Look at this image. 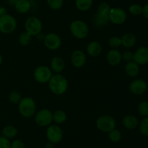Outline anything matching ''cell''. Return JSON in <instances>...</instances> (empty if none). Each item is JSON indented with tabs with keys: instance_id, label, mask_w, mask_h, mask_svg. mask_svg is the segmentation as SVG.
<instances>
[{
	"instance_id": "7",
	"label": "cell",
	"mask_w": 148,
	"mask_h": 148,
	"mask_svg": "<svg viewBox=\"0 0 148 148\" xmlns=\"http://www.w3.org/2000/svg\"><path fill=\"white\" fill-rule=\"evenodd\" d=\"M35 121L41 127L50 126L53 121V113L49 109H41L35 115Z\"/></svg>"
},
{
	"instance_id": "34",
	"label": "cell",
	"mask_w": 148,
	"mask_h": 148,
	"mask_svg": "<svg viewBox=\"0 0 148 148\" xmlns=\"http://www.w3.org/2000/svg\"><path fill=\"white\" fill-rule=\"evenodd\" d=\"M130 12L134 15H139L143 13V7L140 4H132L130 7Z\"/></svg>"
},
{
	"instance_id": "25",
	"label": "cell",
	"mask_w": 148,
	"mask_h": 148,
	"mask_svg": "<svg viewBox=\"0 0 148 148\" xmlns=\"http://www.w3.org/2000/svg\"><path fill=\"white\" fill-rule=\"evenodd\" d=\"M76 7L80 11H87L92 5V0H76Z\"/></svg>"
},
{
	"instance_id": "27",
	"label": "cell",
	"mask_w": 148,
	"mask_h": 148,
	"mask_svg": "<svg viewBox=\"0 0 148 148\" xmlns=\"http://www.w3.org/2000/svg\"><path fill=\"white\" fill-rule=\"evenodd\" d=\"M108 137L111 142L116 143L119 142L121 139V133L119 130L116 129H114L108 132Z\"/></svg>"
},
{
	"instance_id": "16",
	"label": "cell",
	"mask_w": 148,
	"mask_h": 148,
	"mask_svg": "<svg viewBox=\"0 0 148 148\" xmlns=\"http://www.w3.org/2000/svg\"><path fill=\"white\" fill-rule=\"evenodd\" d=\"M65 67V62L60 57H54L51 59L50 62V68L56 73L62 72Z\"/></svg>"
},
{
	"instance_id": "17",
	"label": "cell",
	"mask_w": 148,
	"mask_h": 148,
	"mask_svg": "<svg viewBox=\"0 0 148 148\" xmlns=\"http://www.w3.org/2000/svg\"><path fill=\"white\" fill-rule=\"evenodd\" d=\"M102 51V46L98 41H91L87 46V52L91 57H97L101 54Z\"/></svg>"
},
{
	"instance_id": "23",
	"label": "cell",
	"mask_w": 148,
	"mask_h": 148,
	"mask_svg": "<svg viewBox=\"0 0 148 148\" xmlns=\"http://www.w3.org/2000/svg\"><path fill=\"white\" fill-rule=\"evenodd\" d=\"M67 116L66 113L62 110H58L53 113V121L57 124H62L66 120Z\"/></svg>"
},
{
	"instance_id": "18",
	"label": "cell",
	"mask_w": 148,
	"mask_h": 148,
	"mask_svg": "<svg viewBox=\"0 0 148 148\" xmlns=\"http://www.w3.org/2000/svg\"><path fill=\"white\" fill-rule=\"evenodd\" d=\"M122 123L124 125V126L127 129H134L135 128L137 127L138 126V119L137 117H135L134 115H126L125 117L123 118Z\"/></svg>"
},
{
	"instance_id": "39",
	"label": "cell",
	"mask_w": 148,
	"mask_h": 148,
	"mask_svg": "<svg viewBox=\"0 0 148 148\" xmlns=\"http://www.w3.org/2000/svg\"><path fill=\"white\" fill-rule=\"evenodd\" d=\"M19 0H7V2L10 4H11V5H15V4Z\"/></svg>"
},
{
	"instance_id": "38",
	"label": "cell",
	"mask_w": 148,
	"mask_h": 148,
	"mask_svg": "<svg viewBox=\"0 0 148 148\" xmlns=\"http://www.w3.org/2000/svg\"><path fill=\"white\" fill-rule=\"evenodd\" d=\"M143 14L145 17L148 19V4L145 5L144 7H143Z\"/></svg>"
},
{
	"instance_id": "6",
	"label": "cell",
	"mask_w": 148,
	"mask_h": 148,
	"mask_svg": "<svg viewBox=\"0 0 148 148\" xmlns=\"http://www.w3.org/2000/svg\"><path fill=\"white\" fill-rule=\"evenodd\" d=\"M42 26L41 21L34 16L28 17L25 23V31L30 33L32 36H36L41 33Z\"/></svg>"
},
{
	"instance_id": "24",
	"label": "cell",
	"mask_w": 148,
	"mask_h": 148,
	"mask_svg": "<svg viewBox=\"0 0 148 148\" xmlns=\"http://www.w3.org/2000/svg\"><path fill=\"white\" fill-rule=\"evenodd\" d=\"M2 136L7 139L14 138L17 133V128L13 126H7L2 129Z\"/></svg>"
},
{
	"instance_id": "37",
	"label": "cell",
	"mask_w": 148,
	"mask_h": 148,
	"mask_svg": "<svg viewBox=\"0 0 148 148\" xmlns=\"http://www.w3.org/2000/svg\"><path fill=\"white\" fill-rule=\"evenodd\" d=\"M11 148H25V147L24 143L22 141L18 140H14L11 143Z\"/></svg>"
},
{
	"instance_id": "19",
	"label": "cell",
	"mask_w": 148,
	"mask_h": 148,
	"mask_svg": "<svg viewBox=\"0 0 148 148\" xmlns=\"http://www.w3.org/2000/svg\"><path fill=\"white\" fill-rule=\"evenodd\" d=\"M125 72L130 77L137 76L140 72V67L134 61L129 62L125 65Z\"/></svg>"
},
{
	"instance_id": "12",
	"label": "cell",
	"mask_w": 148,
	"mask_h": 148,
	"mask_svg": "<svg viewBox=\"0 0 148 148\" xmlns=\"http://www.w3.org/2000/svg\"><path fill=\"white\" fill-rule=\"evenodd\" d=\"M147 89V83L142 79H136L132 81L130 84V90L135 95L144 94Z\"/></svg>"
},
{
	"instance_id": "11",
	"label": "cell",
	"mask_w": 148,
	"mask_h": 148,
	"mask_svg": "<svg viewBox=\"0 0 148 148\" xmlns=\"http://www.w3.org/2000/svg\"><path fill=\"white\" fill-rule=\"evenodd\" d=\"M108 19L115 25L123 24L127 20V13L121 8H112L108 14Z\"/></svg>"
},
{
	"instance_id": "10",
	"label": "cell",
	"mask_w": 148,
	"mask_h": 148,
	"mask_svg": "<svg viewBox=\"0 0 148 148\" xmlns=\"http://www.w3.org/2000/svg\"><path fill=\"white\" fill-rule=\"evenodd\" d=\"M46 137L51 143H59L63 137L62 129L57 125H50L46 130Z\"/></svg>"
},
{
	"instance_id": "15",
	"label": "cell",
	"mask_w": 148,
	"mask_h": 148,
	"mask_svg": "<svg viewBox=\"0 0 148 148\" xmlns=\"http://www.w3.org/2000/svg\"><path fill=\"white\" fill-rule=\"evenodd\" d=\"M106 59L111 65L116 66L121 63V59H122L121 52L116 49H111L107 53Z\"/></svg>"
},
{
	"instance_id": "41",
	"label": "cell",
	"mask_w": 148,
	"mask_h": 148,
	"mask_svg": "<svg viewBox=\"0 0 148 148\" xmlns=\"http://www.w3.org/2000/svg\"><path fill=\"white\" fill-rule=\"evenodd\" d=\"M52 144H53V143H51V142H49V143L46 144V148H52V147H53V145H52Z\"/></svg>"
},
{
	"instance_id": "40",
	"label": "cell",
	"mask_w": 148,
	"mask_h": 148,
	"mask_svg": "<svg viewBox=\"0 0 148 148\" xmlns=\"http://www.w3.org/2000/svg\"><path fill=\"white\" fill-rule=\"evenodd\" d=\"M6 13V10L5 8H4V7H0V16H1L2 15L5 14Z\"/></svg>"
},
{
	"instance_id": "14",
	"label": "cell",
	"mask_w": 148,
	"mask_h": 148,
	"mask_svg": "<svg viewBox=\"0 0 148 148\" xmlns=\"http://www.w3.org/2000/svg\"><path fill=\"white\" fill-rule=\"evenodd\" d=\"M133 60L138 65H145L148 62V48L140 47L134 54Z\"/></svg>"
},
{
	"instance_id": "3",
	"label": "cell",
	"mask_w": 148,
	"mask_h": 148,
	"mask_svg": "<svg viewBox=\"0 0 148 148\" xmlns=\"http://www.w3.org/2000/svg\"><path fill=\"white\" fill-rule=\"evenodd\" d=\"M70 31L75 38L78 39H83L89 33V28L84 21L76 20L70 24Z\"/></svg>"
},
{
	"instance_id": "21",
	"label": "cell",
	"mask_w": 148,
	"mask_h": 148,
	"mask_svg": "<svg viewBox=\"0 0 148 148\" xmlns=\"http://www.w3.org/2000/svg\"><path fill=\"white\" fill-rule=\"evenodd\" d=\"M14 7L19 13L25 14L30 10L31 4L28 0H19L14 5Z\"/></svg>"
},
{
	"instance_id": "9",
	"label": "cell",
	"mask_w": 148,
	"mask_h": 148,
	"mask_svg": "<svg viewBox=\"0 0 148 148\" xmlns=\"http://www.w3.org/2000/svg\"><path fill=\"white\" fill-rule=\"evenodd\" d=\"M43 43L46 47L50 50H56L62 45V39L56 33H49L44 36Z\"/></svg>"
},
{
	"instance_id": "26",
	"label": "cell",
	"mask_w": 148,
	"mask_h": 148,
	"mask_svg": "<svg viewBox=\"0 0 148 148\" xmlns=\"http://www.w3.org/2000/svg\"><path fill=\"white\" fill-rule=\"evenodd\" d=\"M19 43L23 46H28L32 41V36L27 32H23L19 36Z\"/></svg>"
},
{
	"instance_id": "4",
	"label": "cell",
	"mask_w": 148,
	"mask_h": 148,
	"mask_svg": "<svg viewBox=\"0 0 148 148\" xmlns=\"http://www.w3.org/2000/svg\"><path fill=\"white\" fill-rule=\"evenodd\" d=\"M17 28V20L11 15L5 13L0 16V31L3 33H11Z\"/></svg>"
},
{
	"instance_id": "35",
	"label": "cell",
	"mask_w": 148,
	"mask_h": 148,
	"mask_svg": "<svg viewBox=\"0 0 148 148\" xmlns=\"http://www.w3.org/2000/svg\"><path fill=\"white\" fill-rule=\"evenodd\" d=\"M0 148H11V142L9 139L3 136H0Z\"/></svg>"
},
{
	"instance_id": "1",
	"label": "cell",
	"mask_w": 148,
	"mask_h": 148,
	"mask_svg": "<svg viewBox=\"0 0 148 148\" xmlns=\"http://www.w3.org/2000/svg\"><path fill=\"white\" fill-rule=\"evenodd\" d=\"M49 86L53 94L62 95L67 91L68 81L64 75L56 73L52 75L49 80Z\"/></svg>"
},
{
	"instance_id": "33",
	"label": "cell",
	"mask_w": 148,
	"mask_h": 148,
	"mask_svg": "<svg viewBox=\"0 0 148 148\" xmlns=\"http://www.w3.org/2000/svg\"><path fill=\"white\" fill-rule=\"evenodd\" d=\"M140 131L142 134L148 136V116L145 118L140 123Z\"/></svg>"
},
{
	"instance_id": "20",
	"label": "cell",
	"mask_w": 148,
	"mask_h": 148,
	"mask_svg": "<svg viewBox=\"0 0 148 148\" xmlns=\"http://www.w3.org/2000/svg\"><path fill=\"white\" fill-rule=\"evenodd\" d=\"M121 39V45L126 48H131L134 46L136 44V36L133 33H125L122 37Z\"/></svg>"
},
{
	"instance_id": "30",
	"label": "cell",
	"mask_w": 148,
	"mask_h": 148,
	"mask_svg": "<svg viewBox=\"0 0 148 148\" xmlns=\"http://www.w3.org/2000/svg\"><path fill=\"white\" fill-rule=\"evenodd\" d=\"M22 100L21 94L17 91H12L9 95V100L12 104H19L20 100Z\"/></svg>"
},
{
	"instance_id": "31",
	"label": "cell",
	"mask_w": 148,
	"mask_h": 148,
	"mask_svg": "<svg viewBox=\"0 0 148 148\" xmlns=\"http://www.w3.org/2000/svg\"><path fill=\"white\" fill-rule=\"evenodd\" d=\"M138 112L141 115L147 117L148 116V102L143 101L138 105Z\"/></svg>"
},
{
	"instance_id": "43",
	"label": "cell",
	"mask_w": 148,
	"mask_h": 148,
	"mask_svg": "<svg viewBox=\"0 0 148 148\" xmlns=\"http://www.w3.org/2000/svg\"><path fill=\"white\" fill-rule=\"evenodd\" d=\"M114 1H115V0H114Z\"/></svg>"
},
{
	"instance_id": "29",
	"label": "cell",
	"mask_w": 148,
	"mask_h": 148,
	"mask_svg": "<svg viewBox=\"0 0 148 148\" xmlns=\"http://www.w3.org/2000/svg\"><path fill=\"white\" fill-rule=\"evenodd\" d=\"M63 3V0H47L49 7L53 10H58L62 8Z\"/></svg>"
},
{
	"instance_id": "5",
	"label": "cell",
	"mask_w": 148,
	"mask_h": 148,
	"mask_svg": "<svg viewBox=\"0 0 148 148\" xmlns=\"http://www.w3.org/2000/svg\"><path fill=\"white\" fill-rule=\"evenodd\" d=\"M96 126L103 132H109L116 127V120L109 115H102L96 120Z\"/></svg>"
},
{
	"instance_id": "8",
	"label": "cell",
	"mask_w": 148,
	"mask_h": 148,
	"mask_svg": "<svg viewBox=\"0 0 148 148\" xmlns=\"http://www.w3.org/2000/svg\"><path fill=\"white\" fill-rule=\"evenodd\" d=\"M52 75H53L51 68L45 65H40L37 67L33 73L35 80L40 84L49 82Z\"/></svg>"
},
{
	"instance_id": "32",
	"label": "cell",
	"mask_w": 148,
	"mask_h": 148,
	"mask_svg": "<svg viewBox=\"0 0 148 148\" xmlns=\"http://www.w3.org/2000/svg\"><path fill=\"white\" fill-rule=\"evenodd\" d=\"M108 45L113 49H116L121 45V39L119 36H112L108 41Z\"/></svg>"
},
{
	"instance_id": "36",
	"label": "cell",
	"mask_w": 148,
	"mask_h": 148,
	"mask_svg": "<svg viewBox=\"0 0 148 148\" xmlns=\"http://www.w3.org/2000/svg\"><path fill=\"white\" fill-rule=\"evenodd\" d=\"M121 58L123 60L127 62H132L134 59V54L130 51H127V52H124L123 55H121Z\"/></svg>"
},
{
	"instance_id": "22",
	"label": "cell",
	"mask_w": 148,
	"mask_h": 148,
	"mask_svg": "<svg viewBox=\"0 0 148 148\" xmlns=\"http://www.w3.org/2000/svg\"><path fill=\"white\" fill-rule=\"evenodd\" d=\"M109 22L108 16L102 15L98 14V12L95 13L93 17V23L96 27L101 28L106 26Z\"/></svg>"
},
{
	"instance_id": "2",
	"label": "cell",
	"mask_w": 148,
	"mask_h": 148,
	"mask_svg": "<svg viewBox=\"0 0 148 148\" xmlns=\"http://www.w3.org/2000/svg\"><path fill=\"white\" fill-rule=\"evenodd\" d=\"M18 104L19 112L23 117L30 118L36 113V104L34 100L31 97H23Z\"/></svg>"
},
{
	"instance_id": "42",
	"label": "cell",
	"mask_w": 148,
	"mask_h": 148,
	"mask_svg": "<svg viewBox=\"0 0 148 148\" xmlns=\"http://www.w3.org/2000/svg\"><path fill=\"white\" fill-rule=\"evenodd\" d=\"M2 60H3V59H2V56H1V54H0V65H1V64L2 63Z\"/></svg>"
},
{
	"instance_id": "28",
	"label": "cell",
	"mask_w": 148,
	"mask_h": 148,
	"mask_svg": "<svg viewBox=\"0 0 148 148\" xmlns=\"http://www.w3.org/2000/svg\"><path fill=\"white\" fill-rule=\"evenodd\" d=\"M111 7H110L109 4L106 2H102L100 4L98 8V13L100 15L105 16H108V14L111 10Z\"/></svg>"
},
{
	"instance_id": "13",
	"label": "cell",
	"mask_w": 148,
	"mask_h": 148,
	"mask_svg": "<svg viewBox=\"0 0 148 148\" xmlns=\"http://www.w3.org/2000/svg\"><path fill=\"white\" fill-rule=\"evenodd\" d=\"M71 62L75 68H79L83 66L86 62V55L82 50H75L71 55Z\"/></svg>"
}]
</instances>
